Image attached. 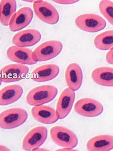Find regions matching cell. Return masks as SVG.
I'll use <instances>...</instances> for the list:
<instances>
[{
	"label": "cell",
	"mask_w": 113,
	"mask_h": 151,
	"mask_svg": "<svg viewBox=\"0 0 113 151\" xmlns=\"http://www.w3.org/2000/svg\"><path fill=\"white\" fill-rule=\"evenodd\" d=\"M58 89L54 86L43 85L30 90L26 96V102L32 106L44 105L52 101L58 93Z\"/></svg>",
	"instance_id": "cell-1"
},
{
	"label": "cell",
	"mask_w": 113,
	"mask_h": 151,
	"mask_svg": "<svg viewBox=\"0 0 113 151\" xmlns=\"http://www.w3.org/2000/svg\"><path fill=\"white\" fill-rule=\"evenodd\" d=\"M28 117L24 109L14 107L6 109L0 113V127L4 129L16 128L23 124Z\"/></svg>",
	"instance_id": "cell-2"
},
{
	"label": "cell",
	"mask_w": 113,
	"mask_h": 151,
	"mask_svg": "<svg viewBox=\"0 0 113 151\" xmlns=\"http://www.w3.org/2000/svg\"><path fill=\"white\" fill-rule=\"evenodd\" d=\"M62 48L60 42L56 40L46 41L39 45L32 52V58L36 62L48 61L58 56Z\"/></svg>",
	"instance_id": "cell-3"
},
{
	"label": "cell",
	"mask_w": 113,
	"mask_h": 151,
	"mask_svg": "<svg viewBox=\"0 0 113 151\" xmlns=\"http://www.w3.org/2000/svg\"><path fill=\"white\" fill-rule=\"evenodd\" d=\"M49 133L52 141L59 146L73 149L78 145L77 137L65 127L59 126L53 127L50 129Z\"/></svg>",
	"instance_id": "cell-4"
},
{
	"label": "cell",
	"mask_w": 113,
	"mask_h": 151,
	"mask_svg": "<svg viewBox=\"0 0 113 151\" xmlns=\"http://www.w3.org/2000/svg\"><path fill=\"white\" fill-rule=\"evenodd\" d=\"M75 22L79 29L89 32L102 31L106 26V22L104 18L92 13H86L77 16Z\"/></svg>",
	"instance_id": "cell-5"
},
{
	"label": "cell",
	"mask_w": 113,
	"mask_h": 151,
	"mask_svg": "<svg viewBox=\"0 0 113 151\" xmlns=\"http://www.w3.org/2000/svg\"><path fill=\"white\" fill-rule=\"evenodd\" d=\"M33 8L37 17L48 24L54 25L59 19V13L50 3L43 1H35L33 3Z\"/></svg>",
	"instance_id": "cell-6"
},
{
	"label": "cell",
	"mask_w": 113,
	"mask_h": 151,
	"mask_svg": "<svg viewBox=\"0 0 113 151\" xmlns=\"http://www.w3.org/2000/svg\"><path fill=\"white\" fill-rule=\"evenodd\" d=\"M48 136V130L44 126H39L32 129L26 134L22 142V149L31 151L36 147L41 146Z\"/></svg>",
	"instance_id": "cell-7"
},
{
	"label": "cell",
	"mask_w": 113,
	"mask_h": 151,
	"mask_svg": "<svg viewBox=\"0 0 113 151\" xmlns=\"http://www.w3.org/2000/svg\"><path fill=\"white\" fill-rule=\"evenodd\" d=\"M29 70L28 66L21 64L6 65L0 70V80L5 83L19 81L25 78Z\"/></svg>",
	"instance_id": "cell-8"
},
{
	"label": "cell",
	"mask_w": 113,
	"mask_h": 151,
	"mask_svg": "<svg viewBox=\"0 0 113 151\" xmlns=\"http://www.w3.org/2000/svg\"><path fill=\"white\" fill-rule=\"evenodd\" d=\"M75 111L79 115L87 117L98 116L104 110L102 104L95 99L83 98L77 101L74 106Z\"/></svg>",
	"instance_id": "cell-9"
},
{
	"label": "cell",
	"mask_w": 113,
	"mask_h": 151,
	"mask_svg": "<svg viewBox=\"0 0 113 151\" xmlns=\"http://www.w3.org/2000/svg\"><path fill=\"white\" fill-rule=\"evenodd\" d=\"M75 98L74 91L66 88L63 90L60 95L56 106V112L59 119L65 118L72 109Z\"/></svg>",
	"instance_id": "cell-10"
},
{
	"label": "cell",
	"mask_w": 113,
	"mask_h": 151,
	"mask_svg": "<svg viewBox=\"0 0 113 151\" xmlns=\"http://www.w3.org/2000/svg\"><path fill=\"white\" fill-rule=\"evenodd\" d=\"M34 16L32 10L28 6L20 9L11 18L9 28L12 32H16L26 27L31 22Z\"/></svg>",
	"instance_id": "cell-11"
},
{
	"label": "cell",
	"mask_w": 113,
	"mask_h": 151,
	"mask_svg": "<svg viewBox=\"0 0 113 151\" xmlns=\"http://www.w3.org/2000/svg\"><path fill=\"white\" fill-rule=\"evenodd\" d=\"M32 50L26 47L12 45L6 50V55L11 61L22 65H34L37 62L32 58Z\"/></svg>",
	"instance_id": "cell-12"
},
{
	"label": "cell",
	"mask_w": 113,
	"mask_h": 151,
	"mask_svg": "<svg viewBox=\"0 0 113 151\" xmlns=\"http://www.w3.org/2000/svg\"><path fill=\"white\" fill-rule=\"evenodd\" d=\"M41 33L34 29H28L16 33L12 39L15 45L21 47H31L37 43L41 39Z\"/></svg>",
	"instance_id": "cell-13"
},
{
	"label": "cell",
	"mask_w": 113,
	"mask_h": 151,
	"mask_svg": "<svg viewBox=\"0 0 113 151\" xmlns=\"http://www.w3.org/2000/svg\"><path fill=\"white\" fill-rule=\"evenodd\" d=\"M33 117L38 122L47 124H54L59 120L52 107L44 105L34 106L31 110Z\"/></svg>",
	"instance_id": "cell-14"
},
{
	"label": "cell",
	"mask_w": 113,
	"mask_h": 151,
	"mask_svg": "<svg viewBox=\"0 0 113 151\" xmlns=\"http://www.w3.org/2000/svg\"><path fill=\"white\" fill-rule=\"evenodd\" d=\"M65 78L68 88L74 91L79 90L81 86L83 73L81 67L76 63L70 64L66 69Z\"/></svg>",
	"instance_id": "cell-15"
},
{
	"label": "cell",
	"mask_w": 113,
	"mask_h": 151,
	"mask_svg": "<svg viewBox=\"0 0 113 151\" xmlns=\"http://www.w3.org/2000/svg\"><path fill=\"white\" fill-rule=\"evenodd\" d=\"M59 72L58 66L54 64H49L35 68L31 73V78L36 82L48 81L56 78Z\"/></svg>",
	"instance_id": "cell-16"
},
{
	"label": "cell",
	"mask_w": 113,
	"mask_h": 151,
	"mask_svg": "<svg viewBox=\"0 0 113 151\" xmlns=\"http://www.w3.org/2000/svg\"><path fill=\"white\" fill-rule=\"evenodd\" d=\"M86 148L91 151H108L113 148L112 135H101L92 137L86 144Z\"/></svg>",
	"instance_id": "cell-17"
},
{
	"label": "cell",
	"mask_w": 113,
	"mask_h": 151,
	"mask_svg": "<svg viewBox=\"0 0 113 151\" xmlns=\"http://www.w3.org/2000/svg\"><path fill=\"white\" fill-rule=\"evenodd\" d=\"M22 87L13 84L6 86L0 90V106L11 104L17 101L23 94Z\"/></svg>",
	"instance_id": "cell-18"
},
{
	"label": "cell",
	"mask_w": 113,
	"mask_h": 151,
	"mask_svg": "<svg viewBox=\"0 0 113 151\" xmlns=\"http://www.w3.org/2000/svg\"><path fill=\"white\" fill-rule=\"evenodd\" d=\"M92 78L99 85L112 87L113 86V69L110 67L103 66L96 68L92 71Z\"/></svg>",
	"instance_id": "cell-19"
},
{
	"label": "cell",
	"mask_w": 113,
	"mask_h": 151,
	"mask_svg": "<svg viewBox=\"0 0 113 151\" xmlns=\"http://www.w3.org/2000/svg\"><path fill=\"white\" fill-rule=\"evenodd\" d=\"M16 2L14 0L0 1V22L5 26L9 25L10 21L16 12Z\"/></svg>",
	"instance_id": "cell-20"
},
{
	"label": "cell",
	"mask_w": 113,
	"mask_h": 151,
	"mask_svg": "<svg viewBox=\"0 0 113 151\" xmlns=\"http://www.w3.org/2000/svg\"><path fill=\"white\" fill-rule=\"evenodd\" d=\"M96 47L101 50L113 48V31L108 30L96 36L94 40Z\"/></svg>",
	"instance_id": "cell-21"
},
{
	"label": "cell",
	"mask_w": 113,
	"mask_h": 151,
	"mask_svg": "<svg viewBox=\"0 0 113 151\" xmlns=\"http://www.w3.org/2000/svg\"><path fill=\"white\" fill-rule=\"evenodd\" d=\"M99 8L101 14L112 25L113 24V3L110 1H101Z\"/></svg>",
	"instance_id": "cell-22"
},
{
	"label": "cell",
	"mask_w": 113,
	"mask_h": 151,
	"mask_svg": "<svg viewBox=\"0 0 113 151\" xmlns=\"http://www.w3.org/2000/svg\"><path fill=\"white\" fill-rule=\"evenodd\" d=\"M113 48L109 50V51L106 54V60L107 62L112 65L113 64Z\"/></svg>",
	"instance_id": "cell-23"
},
{
	"label": "cell",
	"mask_w": 113,
	"mask_h": 151,
	"mask_svg": "<svg viewBox=\"0 0 113 151\" xmlns=\"http://www.w3.org/2000/svg\"><path fill=\"white\" fill-rule=\"evenodd\" d=\"M55 3L62 4H74L79 1H52Z\"/></svg>",
	"instance_id": "cell-24"
},
{
	"label": "cell",
	"mask_w": 113,
	"mask_h": 151,
	"mask_svg": "<svg viewBox=\"0 0 113 151\" xmlns=\"http://www.w3.org/2000/svg\"><path fill=\"white\" fill-rule=\"evenodd\" d=\"M55 151H78V150L74 149L69 147H64L63 148L56 149Z\"/></svg>",
	"instance_id": "cell-25"
},
{
	"label": "cell",
	"mask_w": 113,
	"mask_h": 151,
	"mask_svg": "<svg viewBox=\"0 0 113 151\" xmlns=\"http://www.w3.org/2000/svg\"><path fill=\"white\" fill-rule=\"evenodd\" d=\"M31 151H49V150L44 148H40L39 147H35Z\"/></svg>",
	"instance_id": "cell-26"
},
{
	"label": "cell",
	"mask_w": 113,
	"mask_h": 151,
	"mask_svg": "<svg viewBox=\"0 0 113 151\" xmlns=\"http://www.w3.org/2000/svg\"><path fill=\"white\" fill-rule=\"evenodd\" d=\"M0 151H10V150L5 146L0 145Z\"/></svg>",
	"instance_id": "cell-27"
},
{
	"label": "cell",
	"mask_w": 113,
	"mask_h": 151,
	"mask_svg": "<svg viewBox=\"0 0 113 151\" xmlns=\"http://www.w3.org/2000/svg\"><path fill=\"white\" fill-rule=\"evenodd\" d=\"M24 1L26 2H33L34 3L35 1Z\"/></svg>",
	"instance_id": "cell-28"
},
{
	"label": "cell",
	"mask_w": 113,
	"mask_h": 151,
	"mask_svg": "<svg viewBox=\"0 0 113 151\" xmlns=\"http://www.w3.org/2000/svg\"><path fill=\"white\" fill-rule=\"evenodd\" d=\"M1 83H2V82L1 81V80H0V86H1Z\"/></svg>",
	"instance_id": "cell-29"
},
{
	"label": "cell",
	"mask_w": 113,
	"mask_h": 151,
	"mask_svg": "<svg viewBox=\"0 0 113 151\" xmlns=\"http://www.w3.org/2000/svg\"><path fill=\"white\" fill-rule=\"evenodd\" d=\"M0 41H1V36H0Z\"/></svg>",
	"instance_id": "cell-30"
}]
</instances>
